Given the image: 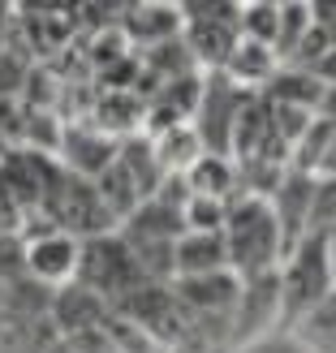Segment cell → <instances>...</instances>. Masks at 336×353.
<instances>
[{"mask_svg": "<svg viewBox=\"0 0 336 353\" xmlns=\"http://www.w3.org/2000/svg\"><path fill=\"white\" fill-rule=\"evenodd\" d=\"M315 176H336V130H332V143H328L324 160H319V172H315Z\"/></svg>", "mask_w": 336, "mask_h": 353, "instance_id": "23", "label": "cell"}, {"mask_svg": "<svg viewBox=\"0 0 336 353\" xmlns=\"http://www.w3.org/2000/svg\"><path fill=\"white\" fill-rule=\"evenodd\" d=\"M328 237L332 233H306L285 259H280V268H276V280H280V332H293L306 314H315L324 302H332Z\"/></svg>", "mask_w": 336, "mask_h": 353, "instance_id": "2", "label": "cell"}, {"mask_svg": "<svg viewBox=\"0 0 336 353\" xmlns=\"http://www.w3.org/2000/svg\"><path fill=\"white\" fill-rule=\"evenodd\" d=\"M121 30L138 48H160L168 39H181V9L177 5H130V9H121Z\"/></svg>", "mask_w": 336, "mask_h": 353, "instance_id": "9", "label": "cell"}, {"mask_svg": "<svg viewBox=\"0 0 336 353\" xmlns=\"http://www.w3.org/2000/svg\"><path fill=\"white\" fill-rule=\"evenodd\" d=\"M74 285L86 289L91 297H99L103 306H117L126 293H134L138 285H147L143 268L121 233H99V237H86L78 245V272H74Z\"/></svg>", "mask_w": 336, "mask_h": 353, "instance_id": "3", "label": "cell"}, {"mask_svg": "<svg viewBox=\"0 0 336 353\" xmlns=\"http://www.w3.org/2000/svg\"><path fill=\"white\" fill-rule=\"evenodd\" d=\"M263 99H272V103H289V108H306L315 112L319 108V95H324V82L310 74V69H297V65H280L276 69V78L259 91Z\"/></svg>", "mask_w": 336, "mask_h": 353, "instance_id": "14", "label": "cell"}, {"mask_svg": "<svg viewBox=\"0 0 336 353\" xmlns=\"http://www.w3.org/2000/svg\"><path fill=\"white\" fill-rule=\"evenodd\" d=\"M78 237L57 233V228H43L22 245V272L34 280V285H74L78 272Z\"/></svg>", "mask_w": 336, "mask_h": 353, "instance_id": "6", "label": "cell"}, {"mask_svg": "<svg viewBox=\"0 0 336 353\" xmlns=\"http://www.w3.org/2000/svg\"><path fill=\"white\" fill-rule=\"evenodd\" d=\"M276 69H280V61H276V52L268 43L241 39L233 48V57H228V65H224V78L233 82V86H241V91H255L259 95L263 86L276 78Z\"/></svg>", "mask_w": 336, "mask_h": 353, "instance_id": "12", "label": "cell"}, {"mask_svg": "<svg viewBox=\"0 0 336 353\" xmlns=\"http://www.w3.org/2000/svg\"><path fill=\"white\" fill-rule=\"evenodd\" d=\"M276 22H280V5L276 0H255V5H241V17H237V34L250 43H268L276 39Z\"/></svg>", "mask_w": 336, "mask_h": 353, "instance_id": "18", "label": "cell"}, {"mask_svg": "<svg viewBox=\"0 0 336 353\" xmlns=\"http://www.w3.org/2000/svg\"><path fill=\"white\" fill-rule=\"evenodd\" d=\"M181 43L203 74H224L241 34L237 22H224V17H181Z\"/></svg>", "mask_w": 336, "mask_h": 353, "instance_id": "7", "label": "cell"}, {"mask_svg": "<svg viewBox=\"0 0 336 353\" xmlns=\"http://www.w3.org/2000/svg\"><path fill=\"white\" fill-rule=\"evenodd\" d=\"M9 17H13V13L0 5V52H5V39H9Z\"/></svg>", "mask_w": 336, "mask_h": 353, "instance_id": "24", "label": "cell"}, {"mask_svg": "<svg viewBox=\"0 0 336 353\" xmlns=\"http://www.w3.org/2000/svg\"><path fill=\"white\" fill-rule=\"evenodd\" d=\"M250 95L255 91H241L224 74H203V91H199V108L190 117V130L207 155H228L233 160V125Z\"/></svg>", "mask_w": 336, "mask_h": 353, "instance_id": "4", "label": "cell"}, {"mask_svg": "<svg viewBox=\"0 0 336 353\" xmlns=\"http://www.w3.org/2000/svg\"><path fill=\"white\" fill-rule=\"evenodd\" d=\"M315 117H324L336 125V86H324V95H319V108H315Z\"/></svg>", "mask_w": 336, "mask_h": 353, "instance_id": "22", "label": "cell"}, {"mask_svg": "<svg viewBox=\"0 0 336 353\" xmlns=\"http://www.w3.org/2000/svg\"><path fill=\"white\" fill-rule=\"evenodd\" d=\"M224 216H228V203H220V199H199V194H190V203L181 207L186 233H220Z\"/></svg>", "mask_w": 336, "mask_h": 353, "instance_id": "20", "label": "cell"}, {"mask_svg": "<svg viewBox=\"0 0 336 353\" xmlns=\"http://www.w3.org/2000/svg\"><path fill=\"white\" fill-rule=\"evenodd\" d=\"M151 151H155V160H160V168L177 172V176H186V168L203 155V147H199V138H194L190 125H168L160 134H151Z\"/></svg>", "mask_w": 336, "mask_h": 353, "instance_id": "15", "label": "cell"}, {"mask_svg": "<svg viewBox=\"0 0 336 353\" xmlns=\"http://www.w3.org/2000/svg\"><path fill=\"white\" fill-rule=\"evenodd\" d=\"M310 74H315V78H319L324 86H336V43H332V48L324 52V57H319V61H315V69H310Z\"/></svg>", "mask_w": 336, "mask_h": 353, "instance_id": "21", "label": "cell"}, {"mask_svg": "<svg viewBox=\"0 0 336 353\" xmlns=\"http://www.w3.org/2000/svg\"><path fill=\"white\" fill-rule=\"evenodd\" d=\"M310 190H315V176L310 172H297V168H285L280 185L272 190V216H276V228H280V241H285V254L293 250L297 241L306 237V220H310Z\"/></svg>", "mask_w": 336, "mask_h": 353, "instance_id": "8", "label": "cell"}, {"mask_svg": "<svg viewBox=\"0 0 336 353\" xmlns=\"http://www.w3.org/2000/svg\"><path fill=\"white\" fill-rule=\"evenodd\" d=\"M211 272H228L224 233H181L172 241V280L211 276Z\"/></svg>", "mask_w": 336, "mask_h": 353, "instance_id": "10", "label": "cell"}, {"mask_svg": "<svg viewBox=\"0 0 336 353\" xmlns=\"http://www.w3.org/2000/svg\"><path fill=\"white\" fill-rule=\"evenodd\" d=\"M65 164L82 181H95V176L117 160V138H108L103 130H69L65 134Z\"/></svg>", "mask_w": 336, "mask_h": 353, "instance_id": "11", "label": "cell"}, {"mask_svg": "<svg viewBox=\"0 0 336 353\" xmlns=\"http://www.w3.org/2000/svg\"><path fill=\"white\" fill-rule=\"evenodd\" d=\"M224 254H228V272L237 280H250L263 272H276L280 259H285V241H280V228L268 199H250V194H237L228 203L224 216Z\"/></svg>", "mask_w": 336, "mask_h": 353, "instance_id": "1", "label": "cell"}, {"mask_svg": "<svg viewBox=\"0 0 336 353\" xmlns=\"http://www.w3.org/2000/svg\"><path fill=\"white\" fill-rule=\"evenodd\" d=\"M186 185L199 199H220V203H233L241 194L237 190V164L228 155H207V151L186 168Z\"/></svg>", "mask_w": 336, "mask_h": 353, "instance_id": "13", "label": "cell"}, {"mask_svg": "<svg viewBox=\"0 0 336 353\" xmlns=\"http://www.w3.org/2000/svg\"><path fill=\"white\" fill-rule=\"evenodd\" d=\"M276 327H280V280H276V272L241 280L233 323H228V353L255 345L259 336H268Z\"/></svg>", "mask_w": 336, "mask_h": 353, "instance_id": "5", "label": "cell"}, {"mask_svg": "<svg viewBox=\"0 0 336 353\" xmlns=\"http://www.w3.org/2000/svg\"><path fill=\"white\" fill-rule=\"evenodd\" d=\"M310 34V5L302 0H289V5H280V22H276V39H272V52L280 65L293 61V52L302 48V39Z\"/></svg>", "mask_w": 336, "mask_h": 353, "instance_id": "16", "label": "cell"}, {"mask_svg": "<svg viewBox=\"0 0 336 353\" xmlns=\"http://www.w3.org/2000/svg\"><path fill=\"white\" fill-rule=\"evenodd\" d=\"M306 233H336V176H315Z\"/></svg>", "mask_w": 336, "mask_h": 353, "instance_id": "19", "label": "cell"}, {"mask_svg": "<svg viewBox=\"0 0 336 353\" xmlns=\"http://www.w3.org/2000/svg\"><path fill=\"white\" fill-rule=\"evenodd\" d=\"M293 336L306 353H336V297L324 302L315 314H306V319L293 327Z\"/></svg>", "mask_w": 336, "mask_h": 353, "instance_id": "17", "label": "cell"}, {"mask_svg": "<svg viewBox=\"0 0 336 353\" xmlns=\"http://www.w3.org/2000/svg\"><path fill=\"white\" fill-rule=\"evenodd\" d=\"M328 254H332V297H336V233L328 237Z\"/></svg>", "mask_w": 336, "mask_h": 353, "instance_id": "25", "label": "cell"}]
</instances>
